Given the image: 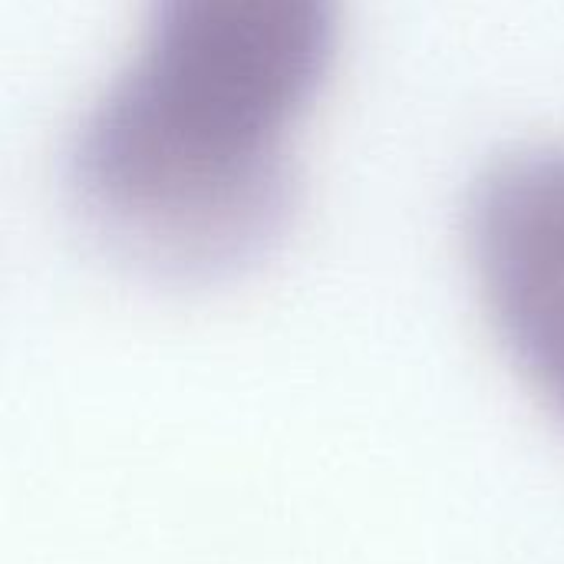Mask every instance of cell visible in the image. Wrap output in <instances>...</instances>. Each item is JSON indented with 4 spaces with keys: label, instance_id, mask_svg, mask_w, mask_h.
Segmentation results:
<instances>
[{
    "label": "cell",
    "instance_id": "1",
    "mask_svg": "<svg viewBox=\"0 0 564 564\" xmlns=\"http://www.w3.org/2000/svg\"><path fill=\"white\" fill-rule=\"evenodd\" d=\"M337 0H152L69 152L106 248L175 284L258 264L291 215L288 135L330 73Z\"/></svg>",
    "mask_w": 564,
    "mask_h": 564
},
{
    "label": "cell",
    "instance_id": "2",
    "mask_svg": "<svg viewBox=\"0 0 564 564\" xmlns=\"http://www.w3.org/2000/svg\"><path fill=\"white\" fill-rule=\"evenodd\" d=\"M469 245L502 344L564 420V145L509 155L479 182Z\"/></svg>",
    "mask_w": 564,
    "mask_h": 564
}]
</instances>
